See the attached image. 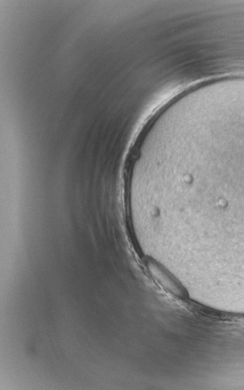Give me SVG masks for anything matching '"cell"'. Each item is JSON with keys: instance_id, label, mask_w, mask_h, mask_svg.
Returning <instances> with one entry per match:
<instances>
[{"instance_id": "6da1fadb", "label": "cell", "mask_w": 244, "mask_h": 390, "mask_svg": "<svg viewBox=\"0 0 244 390\" xmlns=\"http://www.w3.org/2000/svg\"><path fill=\"white\" fill-rule=\"evenodd\" d=\"M148 270L159 285L168 292L179 297H184L186 291L180 283L170 273L156 261L149 259L147 261Z\"/></svg>"}]
</instances>
